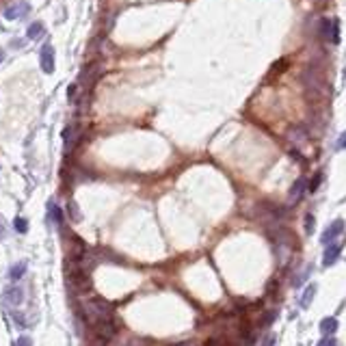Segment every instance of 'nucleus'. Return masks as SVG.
Masks as SVG:
<instances>
[{
	"label": "nucleus",
	"mask_w": 346,
	"mask_h": 346,
	"mask_svg": "<svg viewBox=\"0 0 346 346\" xmlns=\"http://www.w3.org/2000/svg\"><path fill=\"white\" fill-rule=\"evenodd\" d=\"M111 312H113V303H109L106 299H100V296H95V299L85 303V316L91 320V323L98 320V318L111 316Z\"/></svg>",
	"instance_id": "obj_1"
},
{
	"label": "nucleus",
	"mask_w": 346,
	"mask_h": 346,
	"mask_svg": "<svg viewBox=\"0 0 346 346\" xmlns=\"http://www.w3.org/2000/svg\"><path fill=\"white\" fill-rule=\"evenodd\" d=\"M4 236H7V231H4V225L0 223V238H4Z\"/></svg>",
	"instance_id": "obj_27"
},
{
	"label": "nucleus",
	"mask_w": 346,
	"mask_h": 346,
	"mask_svg": "<svg viewBox=\"0 0 346 346\" xmlns=\"http://www.w3.org/2000/svg\"><path fill=\"white\" fill-rule=\"evenodd\" d=\"M344 230H346V223H344L342 219H336V221H333V223L329 225V228L323 231V236H320V242H323L325 247H327V244H333L340 236L344 234Z\"/></svg>",
	"instance_id": "obj_4"
},
{
	"label": "nucleus",
	"mask_w": 346,
	"mask_h": 346,
	"mask_svg": "<svg viewBox=\"0 0 346 346\" xmlns=\"http://www.w3.org/2000/svg\"><path fill=\"white\" fill-rule=\"evenodd\" d=\"M2 58H4V52H2V50H0V63H2Z\"/></svg>",
	"instance_id": "obj_28"
},
{
	"label": "nucleus",
	"mask_w": 346,
	"mask_h": 346,
	"mask_svg": "<svg viewBox=\"0 0 346 346\" xmlns=\"http://www.w3.org/2000/svg\"><path fill=\"white\" fill-rule=\"evenodd\" d=\"M320 180H323V173H316L314 175V180H312V184H309V190H316L320 186Z\"/></svg>",
	"instance_id": "obj_22"
},
{
	"label": "nucleus",
	"mask_w": 346,
	"mask_h": 346,
	"mask_svg": "<svg viewBox=\"0 0 346 346\" xmlns=\"http://www.w3.org/2000/svg\"><path fill=\"white\" fill-rule=\"evenodd\" d=\"M67 284L74 286L76 292H89V290H91V286H93L91 275H89L85 268H76L74 273L67 271Z\"/></svg>",
	"instance_id": "obj_2"
},
{
	"label": "nucleus",
	"mask_w": 346,
	"mask_h": 346,
	"mask_svg": "<svg viewBox=\"0 0 346 346\" xmlns=\"http://www.w3.org/2000/svg\"><path fill=\"white\" fill-rule=\"evenodd\" d=\"M24 273H26V262H17V264H13L9 268V277L13 279V282H17V279L24 277Z\"/></svg>",
	"instance_id": "obj_12"
},
{
	"label": "nucleus",
	"mask_w": 346,
	"mask_h": 346,
	"mask_svg": "<svg viewBox=\"0 0 346 346\" xmlns=\"http://www.w3.org/2000/svg\"><path fill=\"white\" fill-rule=\"evenodd\" d=\"M119 346H126V344H119Z\"/></svg>",
	"instance_id": "obj_29"
},
{
	"label": "nucleus",
	"mask_w": 346,
	"mask_h": 346,
	"mask_svg": "<svg viewBox=\"0 0 346 346\" xmlns=\"http://www.w3.org/2000/svg\"><path fill=\"white\" fill-rule=\"evenodd\" d=\"M316 346H338V340L333 338V336H327V338L320 340V342L316 344Z\"/></svg>",
	"instance_id": "obj_20"
},
{
	"label": "nucleus",
	"mask_w": 346,
	"mask_h": 346,
	"mask_svg": "<svg viewBox=\"0 0 346 346\" xmlns=\"http://www.w3.org/2000/svg\"><path fill=\"white\" fill-rule=\"evenodd\" d=\"M44 35H46V28L41 22H35L28 26V39H39V37H44Z\"/></svg>",
	"instance_id": "obj_13"
},
{
	"label": "nucleus",
	"mask_w": 346,
	"mask_h": 346,
	"mask_svg": "<svg viewBox=\"0 0 346 346\" xmlns=\"http://www.w3.org/2000/svg\"><path fill=\"white\" fill-rule=\"evenodd\" d=\"M28 2H17V4H11V7L4 9V17L7 20H15V17H22V15H26L28 13Z\"/></svg>",
	"instance_id": "obj_8"
},
{
	"label": "nucleus",
	"mask_w": 346,
	"mask_h": 346,
	"mask_svg": "<svg viewBox=\"0 0 346 346\" xmlns=\"http://www.w3.org/2000/svg\"><path fill=\"white\" fill-rule=\"evenodd\" d=\"M50 217H52V223H55L57 228L61 230V228H63V210H61V208L52 204V206H50Z\"/></svg>",
	"instance_id": "obj_14"
},
{
	"label": "nucleus",
	"mask_w": 346,
	"mask_h": 346,
	"mask_svg": "<svg viewBox=\"0 0 346 346\" xmlns=\"http://www.w3.org/2000/svg\"><path fill=\"white\" fill-rule=\"evenodd\" d=\"M336 150H346V132L340 134V139L336 143Z\"/></svg>",
	"instance_id": "obj_23"
},
{
	"label": "nucleus",
	"mask_w": 346,
	"mask_h": 346,
	"mask_svg": "<svg viewBox=\"0 0 346 346\" xmlns=\"http://www.w3.org/2000/svg\"><path fill=\"white\" fill-rule=\"evenodd\" d=\"M340 258V244H327L325 253H323V266H333L336 264V260Z\"/></svg>",
	"instance_id": "obj_9"
},
{
	"label": "nucleus",
	"mask_w": 346,
	"mask_h": 346,
	"mask_svg": "<svg viewBox=\"0 0 346 346\" xmlns=\"http://www.w3.org/2000/svg\"><path fill=\"white\" fill-rule=\"evenodd\" d=\"M39 63H41V69H44V74H52L55 71V48L50 44H46L41 48L39 52Z\"/></svg>",
	"instance_id": "obj_5"
},
{
	"label": "nucleus",
	"mask_w": 346,
	"mask_h": 346,
	"mask_svg": "<svg viewBox=\"0 0 346 346\" xmlns=\"http://www.w3.org/2000/svg\"><path fill=\"white\" fill-rule=\"evenodd\" d=\"M78 89H80L78 82H71V85H69V89H67V100H69V102H74V100L78 98Z\"/></svg>",
	"instance_id": "obj_18"
},
{
	"label": "nucleus",
	"mask_w": 346,
	"mask_h": 346,
	"mask_svg": "<svg viewBox=\"0 0 346 346\" xmlns=\"http://www.w3.org/2000/svg\"><path fill=\"white\" fill-rule=\"evenodd\" d=\"M15 230L20 231V234H26V231H28V221L24 217H17L15 219Z\"/></svg>",
	"instance_id": "obj_17"
},
{
	"label": "nucleus",
	"mask_w": 346,
	"mask_h": 346,
	"mask_svg": "<svg viewBox=\"0 0 346 346\" xmlns=\"http://www.w3.org/2000/svg\"><path fill=\"white\" fill-rule=\"evenodd\" d=\"M290 136H292V139H299V141L307 139V134L303 132V130H292V132H290Z\"/></svg>",
	"instance_id": "obj_25"
},
{
	"label": "nucleus",
	"mask_w": 346,
	"mask_h": 346,
	"mask_svg": "<svg viewBox=\"0 0 346 346\" xmlns=\"http://www.w3.org/2000/svg\"><path fill=\"white\" fill-rule=\"evenodd\" d=\"M4 301H7L9 307L22 305V301H24V290L20 288V286H11V288L4 290Z\"/></svg>",
	"instance_id": "obj_6"
},
{
	"label": "nucleus",
	"mask_w": 346,
	"mask_h": 346,
	"mask_svg": "<svg viewBox=\"0 0 346 346\" xmlns=\"http://www.w3.org/2000/svg\"><path fill=\"white\" fill-rule=\"evenodd\" d=\"M336 329H338V318L329 316V318H323V320H320V331H323L325 336H331V333H336Z\"/></svg>",
	"instance_id": "obj_11"
},
{
	"label": "nucleus",
	"mask_w": 346,
	"mask_h": 346,
	"mask_svg": "<svg viewBox=\"0 0 346 346\" xmlns=\"http://www.w3.org/2000/svg\"><path fill=\"white\" fill-rule=\"evenodd\" d=\"M93 331H95V336H98L102 342H109L111 338H115V333H117V325H115V320L111 318V316H106V318H98V320H93Z\"/></svg>",
	"instance_id": "obj_3"
},
{
	"label": "nucleus",
	"mask_w": 346,
	"mask_h": 346,
	"mask_svg": "<svg viewBox=\"0 0 346 346\" xmlns=\"http://www.w3.org/2000/svg\"><path fill=\"white\" fill-rule=\"evenodd\" d=\"M275 342H277L275 333H268V336H264V340H262V346H275Z\"/></svg>",
	"instance_id": "obj_21"
},
{
	"label": "nucleus",
	"mask_w": 346,
	"mask_h": 346,
	"mask_svg": "<svg viewBox=\"0 0 346 346\" xmlns=\"http://www.w3.org/2000/svg\"><path fill=\"white\" fill-rule=\"evenodd\" d=\"M305 234L307 236H312L314 234V228H316V219H314V214H305Z\"/></svg>",
	"instance_id": "obj_16"
},
{
	"label": "nucleus",
	"mask_w": 346,
	"mask_h": 346,
	"mask_svg": "<svg viewBox=\"0 0 346 346\" xmlns=\"http://www.w3.org/2000/svg\"><path fill=\"white\" fill-rule=\"evenodd\" d=\"M316 288H318L316 284H307L305 286V290H303V294H301V301H299L303 309H307L309 305H312V301H314V296H316Z\"/></svg>",
	"instance_id": "obj_10"
},
{
	"label": "nucleus",
	"mask_w": 346,
	"mask_h": 346,
	"mask_svg": "<svg viewBox=\"0 0 346 346\" xmlns=\"http://www.w3.org/2000/svg\"><path fill=\"white\" fill-rule=\"evenodd\" d=\"M320 35L325 39L331 41V35H333V20H320Z\"/></svg>",
	"instance_id": "obj_15"
},
{
	"label": "nucleus",
	"mask_w": 346,
	"mask_h": 346,
	"mask_svg": "<svg viewBox=\"0 0 346 346\" xmlns=\"http://www.w3.org/2000/svg\"><path fill=\"white\" fill-rule=\"evenodd\" d=\"M305 184H307V180L305 177H299L294 184L290 186V193H288V199H290V204H296V201L301 199L303 195H305Z\"/></svg>",
	"instance_id": "obj_7"
},
{
	"label": "nucleus",
	"mask_w": 346,
	"mask_h": 346,
	"mask_svg": "<svg viewBox=\"0 0 346 346\" xmlns=\"http://www.w3.org/2000/svg\"><path fill=\"white\" fill-rule=\"evenodd\" d=\"M309 275H312V264H309V266L305 268V271H303V275L299 277V282H296V284H299V286H301V284H303V282H305V279H307Z\"/></svg>",
	"instance_id": "obj_26"
},
{
	"label": "nucleus",
	"mask_w": 346,
	"mask_h": 346,
	"mask_svg": "<svg viewBox=\"0 0 346 346\" xmlns=\"http://www.w3.org/2000/svg\"><path fill=\"white\" fill-rule=\"evenodd\" d=\"M15 346H33V342H31V338H28V336H22V338H17Z\"/></svg>",
	"instance_id": "obj_24"
},
{
	"label": "nucleus",
	"mask_w": 346,
	"mask_h": 346,
	"mask_svg": "<svg viewBox=\"0 0 346 346\" xmlns=\"http://www.w3.org/2000/svg\"><path fill=\"white\" fill-rule=\"evenodd\" d=\"M69 214H71V219H74V221H80V219H82V217H80L78 206H76L74 201H69Z\"/></svg>",
	"instance_id": "obj_19"
}]
</instances>
